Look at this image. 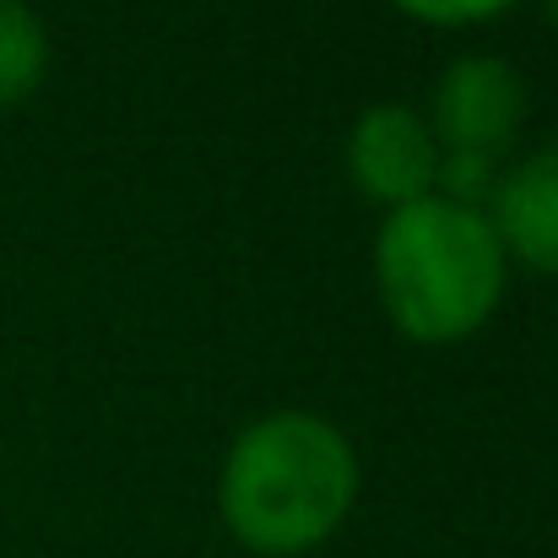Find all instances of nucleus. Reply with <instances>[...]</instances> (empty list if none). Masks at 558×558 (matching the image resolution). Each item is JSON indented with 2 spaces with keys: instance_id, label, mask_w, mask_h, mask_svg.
Instances as JSON below:
<instances>
[{
  "instance_id": "obj_4",
  "label": "nucleus",
  "mask_w": 558,
  "mask_h": 558,
  "mask_svg": "<svg viewBox=\"0 0 558 558\" xmlns=\"http://www.w3.org/2000/svg\"><path fill=\"white\" fill-rule=\"evenodd\" d=\"M348 174L369 201H385L390 211L434 195L439 142H434L428 120L407 104L364 109L348 131Z\"/></svg>"
},
{
  "instance_id": "obj_6",
  "label": "nucleus",
  "mask_w": 558,
  "mask_h": 558,
  "mask_svg": "<svg viewBox=\"0 0 558 558\" xmlns=\"http://www.w3.org/2000/svg\"><path fill=\"white\" fill-rule=\"evenodd\" d=\"M49 71V33L27 0H0V109L38 93Z\"/></svg>"
},
{
  "instance_id": "obj_1",
  "label": "nucleus",
  "mask_w": 558,
  "mask_h": 558,
  "mask_svg": "<svg viewBox=\"0 0 558 558\" xmlns=\"http://www.w3.org/2000/svg\"><path fill=\"white\" fill-rule=\"evenodd\" d=\"M359 499V456L331 417H255L222 456L217 510L228 532L266 558L320 548Z\"/></svg>"
},
{
  "instance_id": "obj_9",
  "label": "nucleus",
  "mask_w": 558,
  "mask_h": 558,
  "mask_svg": "<svg viewBox=\"0 0 558 558\" xmlns=\"http://www.w3.org/2000/svg\"><path fill=\"white\" fill-rule=\"evenodd\" d=\"M543 16H548V22L558 27V0H543Z\"/></svg>"
},
{
  "instance_id": "obj_7",
  "label": "nucleus",
  "mask_w": 558,
  "mask_h": 558,
  "mask_svg": "<svg viewBox=\"0 0 558 558\" xmlns=\"http://www.w3.org/2000/svg\"><path fill=\"white\" fill-rule=\"evenodd\" d=\"M494 180H499V158H483V153H439L434 195L483 211V201L494 195Z\"/></svg>"
},
{
  "instance_id": "obj_2",
  "label": "nucleus",
  "mask_w": 558,
  "mask_h": 558,
  "mask_svg": "<svg viewBox=\"0 0 558 558\" xmlns=\"http://www.w3.org/2000/svg\"><path fill=\"white\" fill-rule=\"evenodd\" d=\"M374 288L401 337L445 348L488 326L505 299V250L483 211L445 195L396 206L374 233Z\"/></svg>"
},
{
  "instance_id": "obj_5",
  "label": "nucleus",
  "mask_w": 558,
  "mask_h": 558,
  "mask_svg": "<svg viewBox=\"0 0 558 558\" xmlns=\"http://www.w3.org/2000/svg\"><path fill=\"white\" fill-rule=\"evenodd\" d=\"M505 255L532 271H558V142L515 158L483 206Z\"/></svg>"
},
{
  "instance_id": "obj_8",
  "label": "nucleus",
  "mask_w": 558,
  "mask_h": 558,
  "mask_svg": "<svg viewBox=\"0 0 558 558\" xmlns=\"http://www.w3.org/2000/svg\"><path fill=\"white\" fill-rule=\"evenodd\" d=\"M407 16H417V22H434V27H461V22H488V16H499L505 5H515V0H396Z\"/></svg>"
},
{
  "instance_id": "obj_3",
  "label": "nucleus",
  "mask_w": 558,
  "mask_h": 558,
  "mask_svg": "<svg viewBox=\"0 0 558 558\" xmlns=\"http://www.w3.org/2000/svg\"><path fill=\"white\" fill-rule=\"evenodd\" d=\"M532 93L526 76L499 54H461L439 71L428 93V131L439 153H483L499 158L526 125Z\"/></svg>"
}]
</instances>
